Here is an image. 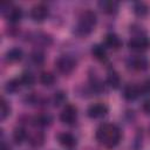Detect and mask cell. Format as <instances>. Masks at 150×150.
I'll return each instance as SVG.
<instances>
[{
  "label": "cell",
  "instance_id": "cell-5",
  "mask_svg": "<svg viewBox=\"0 0 150 150\" xmlns=\"http://www.w3.org/2000/svg\"><path fill=\"white\" fill-rule=\"evenodd\" d=\"M128 48L136 54L145 53L150 49V36L148 34H139V35H132L128 43Z\"/></svg>",
  "mask_w": 150,
  "mask_h": 150
},
{
  "label": "cell",
  "instance_id": "cell-28",
  "mask_svg": "<svg viewBox=\"0 0 150 150\" xmlns=\"http://www.w3.org/2000/svg\"><path fill=\"white\" fill-rule=\"evenodd\" d=\"M19 79H20L21 86L25 87V88H32V87L35 84V82H36L35 75H34L32 71H29V70L22 71L21 75L19 76Z\"/></svg>",
  "mask_w": 150,
  "mask_h": 150
},
{
  "label": "cell",
  "instance_id": "cell-17",
  "mask_svg": "<svg viewBox=\"0 0 150 150\" xmlns=\"http://www.w3.org/2000/svg\"><path fill=\"white\" fill-rule=\"evenodd\" d=\"M97 7L103 14L115 16L120 11V2L115 0H100L97 2Z\"/></svg>",
  "mask_w": 150,
  "mask_h": 150
},
{
  "label": "cell",
  "instance_id": "cell-13",
  "mask_svg": "<svg viewBox=\"0 0 150 150\" xmlns=\"http://www.w3.org/2000/svg\"><path fill=\"white\" fill-rule=\"evenodd\" d=\"M108 112H109V107L102 102L93 103L87 108V116L91 120L103 118L108 115Z\"/></svg>",
  "mask_w": 150,
  "mask_h": 150
},
{
  "label": "cell",
  "instance_id": "cell-31",
  "mask_svg": "<svg viewBox=\"0 0 150 150\" xmlns=\"http://www.w3.org/2000/svg\"><path fill=\"white\" fill-rule=\"evenodd\" d=\"M141 91H142V96L143 95H150V76L146 77L141 84Z\"/></svg>",
  "mask_w": 150,
  "mask_h": 150
},
{
  "label": "cell",
  "instance_id": "cell-23",
  "mask_svg": "<svg viewBox=\"0 0 150 150\" xmlns=\"http://www.w3.org/2000/svg\"><path fill=\"white\" fill-rule=\"evenodd\" d=\"M131 11L135 14V16H137L139 19H143L149 14L150 8H149L148 4L144 2V1H134L131 4Z\"/></svg>",
  "mask_w": 150,
  "mask_h": 150
},
{
  "label": "cell",
  "instance_id": "cell-16",
  "mask_svg": "<svg viewBox=\"0 0 150 150\" xmlns=\"http://www.w3.org/2000/svg\"><path fill=\"white\" fill-rule=\"evenodd\" d=\"M122 96L128 102H134L142 96L141 87L136 83H128L122 88Z\"/></svg>",
  "mask_w": 150,
  "mask_h": 150
},
{
  "label": "cell",
  "instance_id": "cell-24",
  "mask_svg": "<svg viewBox=\"0 0 150 150\" xmlns=\"http://www.w3.org/2000/svg\"><path fill=\"white\" fill-rule=\"evenodd\" d=\"M50 103L53 107L59 108V107H64L67 104V93L62 89L56 90L53 96L50 97Z\"/></svg>",
  "mask_w": 150,
  "mask_h": 150
},
{
  "label": "cell",
  "instance_id": "cell-29",
  "mask_svg": "<svg viewBox=\"0 0 150 150\" xmlns=\"http://www.w3.org/2000/svg\"><path fill=\"white\" fill-rule=\"evenodd\" d=\"M12 114V105L11 103L2 96L0 98V121L4 122L5 120H7Z\"/></svg>",
  "mask_w": 150,
  "mask_h": 150
},
{
  "label": "cell",
  "instance_id": "cell-4",
  "mask_svg": "<svg viewBox=\"0 0 150 150\" xmlns=\"http://www.w3.org/2000/svg\"><path fill=\"white\" fill-rule=\"evenodd\" d=\"M54 67L59 74H61L63 76H68V75L73 74L74 70L76 69L77 60L70 54H62L55 59Z\"/></svg>",
  "mask_w": 150,
  "mask_h": 150
},
{
  "label": "cell",
  "instance_id": "cell-26",
  "mask_svg": "<svg viewBox=\"0 0 150 150\" xmlns=\"http://www.w3.org/2000/svg\"><path fill=\"white\" fill-rule=\"evenodd\" d=\"M39 82L43 87L50 88V87H53L56 83V76H55L54 73L45 70V71H41L40 73V75H39Z\"/></svg>",
  "mask_w": 150,
  "mask_h": 150
},
{
  "label": "cell",
  "instance_id": "cell-21",
  "mask_svg": "<svg viewBox=\"0 0 150 150\" xmlns=\"http://www.w3.org/2000/svg\"><path fill=\"white\" fill-rule=\"evenodd\" d=\"M90 54L96 61H98L101 63H105L108 61V52L103 43L93 45L90 48Z\"/></svg>",
  "mask_w": 150,
  "mask_h": 150
},
{
  "label": "cell",
  "instance_id": "cell-2",
  "mask_svg": "<svg viewBox=\"0 0 150 150\" xmlns=\"http://www.w3.org/2000/svg\"><path fill=\"white\" fill-rule=\"evenodd\" d=\"M97 25V14L93 9H84L77 16L76 23L73 27V34L77 38L90 35Z\"/></svg>",
  "mask_w": 150,
  "mask_h": 150
},
{
  "label": "cell",
  "instance_id": "cell-12",
  "mask_svg": "<svg viewBox=\"0 0 150 150\" xmlns=\"http://www.w3.org/2000/svg\"><path fill=\"white\" fill-rule=\"evenodd\" d=\"M22 102L29 107H47L48 103H50V98L39 94V93H29L26 94L22 98Z\"/></svg>",
  "mask_w": 150,
  "mask_h": 150
},
{
  "label": "cell",
  "instance_id": "cell-33",
  "mask_svg": "<svg viewBox=\"0 0 150 150\" xmlns=\"http://www.w3.org/2000/svg\"><path fill=\"white\" fill-rule=\"evenodd\" d=\"M0 150H12L9 143H7L6 139H5V137H4L2 130H1V145H0Z\"/></svg>",
  "mask_w": 150,
  "mask_h": 150
},
{
  "label": "cell",
  "instance_id": "cell-7",
  "mask_svg": "<svg viewBox=\"0 0 150 150\" xmlns=\"http://www.w3.org/2000/svg\"><path fill=\"white\" fill-rule=\"evenodd\" d=\"M27 40L32 42L38 49L42 48H48L53 43V38L52 35L45 33V32H33L27 34Z\"/></svg>",
  "mask_w": 150,
  "mask_h": 150
},
{
  "label": "cell",
  "instance_id": "cell-14",
  "mask_svg": "<svg viewBox=\"0 0 150 150\" xmlns=\"http://www.w3.org/2000/svg\"><path fill=\"white\" fill-rule=\"evenodd\" d=\"M27 143L32 149H40L46 143V134L42 129H35L28 134Z\"/></svg>",
  "mask_w": 150,
  "mask_h": 150
},
{
  "label": "cell",
  "instance_id": "cell-10",
  "mask_svg": "<svg viewBox=\"0 0 150 150\" xmlns=\"http://www.w3.org/2000/svg\"><path fill=\"white\" fill-rule=\"evenodd\" d=\"M89 75V81H88V88L90 90L91 94H96V95H101L103 93L107 91V83L105 81H103L95 71L89 70L88 73Z\"/></svg>",
  "mask_w": 150,
  "mask_h": 150
},
{
  "label": "cell",
  "instance_id": "cell-30",
  "mask_svg": "<svg viewBox=\"0 0 150 150\" xmlns=\"http://www.w3.org/2000/svg\"><path fill=\"white\" fill-rule=\"evenodd\" d=\"M142 146H143V130L137 129L132 142V150H142Z\"/></svg>",
  "mask_w": 150,
  "mask_h": 150
},
{
  "label": "cell",
  "instance_id": "cell-3",
  "mask_svg": "<svg viewBox=\"0 0 150 150\" xmlns=\"http://www.w3.org/2000/svg\"><path fill=\"white\" fill-rule=\"evenodd\" d=\"M0 14L6 19L8 26H18L23 18V9L13 2L6 1L0 4Z\"/></svg>",
  "mask_w": 150,
  "mask_h": 150
},
{
  "label": "cell",
  "instance_id": "cell-6",
  "mask_svg": "<svg viewBox=\"0 0 150 150\" xmlns=\"http://www.w3.org/2000/svg\"><path fill=\"white\" fill-rule=\"evenodd\" d=\"M125 64L134 71H145L150 68V60L143 54H134L127 57Z\"/></svg>",
  "mask_w": 150,
  "mask_h": 150
},
{
  "label": "cell",
  "instance_id": "cell-9",
  "mask_svg": "<svg viewBox=\"0 0 150 150\" xmlns=\"http://www.w3.org/2000/svg\"><path fill=\"white\" fill-rule=\"evenodd\" d=\"M49 16V7L45 2H38L29 9V18L36 23L45 22Z\"/></svg>",
  "mask_w": 150,
  "mask_h": 150
},
{
  "label": "cell",
  "instance_id": "cell-19",
  "mask_svg": "<svg viewBox=\"0 0 150 150\" xmlns=\"http://www.w3.org/2000/svg\"><path fill=\"white\" fill-rule=\"evenodd\" d=\"M105 83L107 86L110 88V89H118L121 88L122 86V80H121V76L118 74V71L112 68V67H109L108 70H107V77H105Z\"/></svg>",
  "mask_w": 150,
  "mask_h": 150
},
{
  "label": "cell",
  "instance_id": "cell-22",
  "mask_svg": "<svg viewBox=\"0 0 150 150\" xmlns=\"http://www.w3.org/2000/svg\"><path fill=\"white\" fill-rule=\"evenodd\" d=\"M4 57H5V61L7 63L19 62V61H21L23 59V50L20 47H12V48L6 50Z\"/></svg>",
  "mask_w": 150,
  "mask_h": 150
},
{
  "label": "cell",
  "instance_id": "cell-15",
  "mask_svg": "<svg viewBox=\"0 0 150 150\" xmlns=\"http://www.w3.org/2000/svg\"><path fill=\"white\" fill-rule=\"evenodd\" d=\"M56 139H57L59 144H60L62 148L67 149V150H73V149H75V148L77 146V143H79L77 137H76L74 134L68 132V131H62V132L57 134Z\"/></svg>",
  "mask_w": 150,
  "mask_h": 150
},
{
  "label": "cell",
  "instance_id": "cell-20",
  "mask_svg": "<svg viewBox=\"0 0 150 150\" xmlns=\"http://www.w3.org/2000/svg\"><path fill=\"white\" fill-rule=\"evenodd\" d=\"M28 131L26 129V125H22V124H19L16 125L14 129H13V132H12V141L15 145H21L23 144L25 142H27V138H28Z\"/></svg>",
  "mask_w": 150,
  "mask_h": 150
},
{
  "label": "cell",
  "instance_id": "cell-32",
  "mask_svg": "<svg viewBox=\"0 0 150 150\" xmlns=\"http://www.w3.org/2000/svg\"><path fill=\"white\" fill-rule=\"evenodd\" d=\"M142 111L146 115V116H150V98L145 100L143 103H142Z\"/></svg>",
  "mask_w": 150,
  "mask_h": 150
},
{
  "label": "cell",
  "instance_id": "cell-1",
  "mask_svg": "<svg viewBox=\"0 0 150 150\" xmlns=\"http://www.w3.org/2000/svg\"><path fill=\"white\" fill-rule=\"evenodd\" d=\"M123 132L121 128L115 123L103 122L95 131V139L100 145L105 149H115L122 141Z\"/></svg>",
  "mask_w": 150,
  "mask_h": 150
},
{
  "label": "cell",
  "instance_id": "cell-18",
  "mask_svg": "<svg viewBox=\"0 0 150 150\" xmlns=\"http://www.w3.org/2000/svg\"><path fill=\"white\" fill-rule=\"evenodd\" d=\"M103 45L104 47L108 49H111V50H118L122 45H123V41L122 39L120 38V35L115 32H108L105 35H104V40H103Z\"/></svg>",
  "mask_w": 150,
  "mask_h": 150
},
{
  "label": "cell",
  "instance_id": "cell-27",
  "mask_svg": "<svg viewBox=\"0 0 150 150\" xmlns=\"http://www.w3.org/2000/svg\"><path fill=\"white\" fill-rule=\"evenodd\" d=\"M21 82H20V79L19 77H13V79H9L8 81H6L5 86H4V89L7 94L9 95H13V94H16L20 88H21Z\"/></svg>",
  "mask_w": 150,
  "mask_h": 150
},
{
  "label": "cell",
  "instance_id": "cell-11",
  "mask_svg": "<svg viewBox=\"0 0 150 150\" xmlns=\"http://www.w3.org/2000/svg\"><path fill=\"white\" fill-rule=\"evenodd\" d=\"M54 122V117L49 112H40L29 117V124L35 129H45L52 125Z\"/></svg>",
  "mask_w": 150,
  "mask_h": 150
},
{
  "label": "cell",
  "instance_id": "cell-8",
  "mask_svg": "<svg viewBox=\"0 0 150 150\" xmlns=\"http://www.w3.org/2000/svg\"><path fill=\"white\" fill-rule=\"evenodd\" d=\"M77 117H79V110L77 107L71 104V103H67L64 107H62V110L60 112V121L66 124V125H74L77 122Z\"/></svg>",
  "mask_w": 150,
  "mask_h": 150
},
{
  "label": "cell",
  "instance_id": "cell-25",
  "mask_svg": "<svg viewBox=\"0 0 150 150\" xmlns=\"http://www.w3.org/2000/svg\"><path fill=\"white\" fill-rule=\"evenodd\" d=\"M28 59H29V62H30L32 64H34L35 67H41V66L45 64L46 55H45V52H43L42 49H38V48H36V49H34V50L29 54Z\"/></svg>",
  "mask_w": 150,
  "mask_h": 150
}]
</instances>
